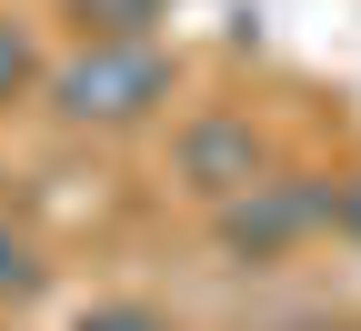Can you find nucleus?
<instances>
[{
  "label": "nucleus",
  "mask_w": 361,
  "mask_h": 331,
  "mask_svg": "<svg viewBox=\"0 0 361 331\" xmlns=\"http://www.w3.org/2000/svg\"><path fill=\"white\" fill-rule=\"evenodd\" d=\"M51 80V111L80 121V131H130V121H151L171 101V51L161 40H80V51L61 71H40Z\"/></svg>",
  "instance_id": "f257e3e1"
},
{
  "label": "nucleus",
  "mask_w": 361,
  "mask_h": 331,
  "mask_svg": "<svg viewBox=\"0 0 361 331\" xmlns=\"http://www.w3.org/2000/svg\"><path fill=\"white\" fill-rule=\"evenodd\" d=\"M322 221H331V191H322V181H301V171H261L251 191L221 201V251H241V261H281V251L311 241Z\"/></svg>",
  "instance_id": "f03ea898"
},
{
  "label": "nucleus",
  "mask_w": 361,
  "mask_h": 331,
  "mask_svg": "<svg viewBox=\"0 0 361 331\" xmlns=\"http://www.w3.org/2000/svg\"><path fill=\"white\" fill-rule=\"evenodd\" d=\"M261 171L271 161H261V131L251 121H191V131H180V181H191L211 211L231 201V191H251Z\"/></svg>",
  "instance_id": "7ed1b4c3"
},
{
  "label": "nucleus",
  "mask_w": 361,
  "mask_h": 331,
  "mask_svg": "<svg viewBox=\"0 0 361 331\" xmlns=\"http://www.w3.org/2000/svg\"><path fill=\"white\" fill-rule=\"evenodd\" d=\"M151 11H161V0H80L90 40H151Z\"/></svg>",
  "instance_id": "20e7f679"
},
{
  "label": "nucleus",
  "mask_w": 361,
  "mask_h": 331,
  "mask_svg": "<svg viewBox=\"0 0 361 331\" xmlns=\"http://www.w3.org/2000/svg\"><path fill=\"white\" fill-rule=\"evenodd\" d=\"M30 80H40V51H30V30H20V20H0V111H11Z\"/></svg>",
  "instance_id": "39448f33"
},
{
  "label": "nucleus",
  "mask_w": 361,
  "mask_h": 331,
  "mask_svg": "<svg viewBox=\"0 0 361 331\" xmlns=\"http://www.w3.org/2000/svg\"><path fill=\"white\" fill-rule=\"evenodd\" d=\"M80 331H171L151 301H101V311H80Z\"/></svg>",
  "instance_id": "423d86ee"
},
{
  "label": "nucleus",
  "mask_w": 361,
  "mask_h": 331,
  "mask_svg": "<svg viewBox=\"0 0 361 331\" xmlns=\"http://www.w3.org/2000/svg\"><path fill=\"white\" fill-rule=\"evenodd\" d=\"M0 291H40V261H30V241H20V231H0Z\"/></svg>",
  "instance_id": "0eeeda50"
},
{
  "label": "nucleus",
  "mask_w": 361,
  "mask_h": 331,
  "mask_svg": "<svg viewBox=\"0 0 361 331\" xmlns=\"http://www.w3.org/2000/svg\"><path fill=\"white\" fill-rule=\"evenodd\" d=\"M322 231H341V241H361V171L341 181V191H331V221H322Z\"/></svg>",
  "instance_id": "6e6552de"
}]
</instances>
